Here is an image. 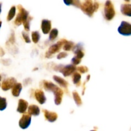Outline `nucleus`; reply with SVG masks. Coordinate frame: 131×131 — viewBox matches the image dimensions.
<instances>
[{"label": "nucleus", "mask_w": 131, "mask_h": 131, "mask_svg": "<svg viewBox=\"0 0 131 131\" xmlns=\"http://www.w3.org/2000/svg\"><path fill=\"white\" fill-rule=\"evenodd\" d=\"M43 83V88L47 91H51L54 95V103L55 104L58 106L61 103L62 101L63 95V91L58 87L57 86L55 85L52 83L50 81H44Z\"/></svg>", "instance_id": "nucleus-1"}, {"label": "nucleus", "mask_w": 131, "mask_h": 131, "mask_svg": "<svg viewBox=\"0 0 131 131\" xmlns=\"http://www.w3.org/2000/svg\"><path fill=\"white\" fill-rule=\"evenodd\" d=\"M99 6V5L96 1L93 2L91 0H88L81 3L80 8L89 17H92L93 13L97 11Z\"/></svg>", "instance_id": "nucleus-2"}, {"label": "nucleus", "mask_w": 131, "mask_h": 131, "mask_svg": "<svg viewBox=\"0 0 131 131\" xmlns=\"http://www.w3.org/2000/svg\"><path fill=\"white\" fill-rule=\"evenodd\" d=\"M54 70L61 72L64 77H67L75 72V71L76 70V67L75 65H71V64L67 65H60L56 66L54 68Z\"/></svg>", "instance_id": "nucleus-3"}, {"label": "nucleus", "mask_w": 131, "mask_h": 131, "mask_svg": "<svg viewBox=\"0 0 131 131\" xmlns=\"http://www.w3.org/2000/svg\"><path fill=\"white\" fill-rule=\"evenodd\" d=\"M67 41V40L66 39H61L56 43L52 45V46L49 48L47 52H46V57L47 58H51V56H52L53 54H55L56 52H58V51L61 49V46H63Z\"/></svg>", "instance_id": "nucleus-4"}, {"label": "nucleus", "mask_w": 131, "mask_h": 131, "mask_svg": "<svg viewBox=\"0 0 131 131\" xmlns=\"http://www.w3.org/2000/svg\"><path fill=\"white\" fill-rule=\"evenodd\" d=\"M18 9L19 12L15 20V24L17 26H20L23 22L25 21L28 19L29 17V13L21 5H18Z\"/></svg>", "instance_id": "nucleus-5"}, {"label": "nucleus", "mask_w": 131, "mask_h": 131, "mask_svg": "<svg viewBox=\"0 0 131 131\" xmlns=\"http://www.w3.org/2000/svg\"><path fill=\"white\" fill-rule=\"evenodd\" d=\"M115 15L114 6L111 1H107L104 6V16L107 20H111Z\"/></svg>", "instance_id": "nucleus-6"}, {"label": "nucleus", "mask_w": 131, "mask_h": 131, "mask_svg": "<svg viewBox=\"0 0 131 131\" xmlns=\"http://www.w3.org/2000/svg\"><path fill=\"white\" fill-rule=\"evenodd\" d=\"M120 34L124 36H130L131 35V24L125 21H122L118 28Z\"/></svg>", "instance_id": "nucleus-7"}, {"label": "nucleus", "mask_w": 131, "mask_h": 131, "mask_svg": "<svg viewBox=\"0 0 131 131\" xmlns=\"http://www.w3.org/2000/svg\"><path fill=\"white\" fill-rule=\"evenodd\" d=\"M31 122V117L28 114H25L22 116L19 122V127L22 129H26L30 125Z\"/></svg>", "instance_id": "nucleus-8"}, {"label": "nucleus", "mask_w": 131, "mask_h": 131, "mask_svg": "<svg viewBox=\"0 0 131 131\" xmlns=\"http://www.w3.org/2000/svg\"><path fill=\"white\" fill-rule=\"evenodd\" d=\"M16 82L17 81L15 78H8V79L3 81V82L2 83V85H1V88L4 91L8 90L11 89V88H12L14 87V86L17 83Z\"/></svg>", "instance_id": "nucleus-9"}, {"label": "nucleus", "mask_w": 131, "mask_h": 131, "mask_svg": "<svg viewBox=\"0 0 131 131\" xmlns=\"http://www.w3.org/2000/svg\"><path fill=\"white\" fill-rule=\"evenodd\" d=\"M35 97L40 104H43L46 102V97L45 96L44 92L41 90H36L35 92Z\"/></svg>", "instance_id": "nucleus-10"}, {"label": "nucleus", "mask_w": 131, "mask_h": 131, "mask_svg": "<svg viewBox=\"0 0 131 131\" xmlns=\"http://www.w3.org/2000/svg\"><path fill=\"white\" fill-rule=\"evenodd\" d=\"M42 32L43 34H48L51 31V20L47 19H43L42 21V25H41Z\"/></svg>", "instance_id": "nucleus-11"}, {"label": "nucleus", "mask_w": 131, "mask_h": 131, "mask_svg": "<svg viewBox=\"0 0 131 131\" xmlns=\"http://www.w3.org/2000/svg\"><path fill=\"white\" fill-rule=\"evenodd\" d=\"M45 118L49 122H54L58 118V115L55 112H51L47 110H43Z\"/></svg>", "instance_id": "nucleus-12"}, {"label": "nucleus", "mask_w": 131, "mask_h": 131, "mask_svg": "<svg viewBox=\"0 0 131 131\" xmlns=\"http://www.w3.org/2000/svg\"><path fill=\"white\" fill-rule=\"evenodd\" d=\"M73 52L75 54V57L78 58L81 60L84 56V52H83V46H82L81 43H78L76 46H74Z\"/></svg>", "instance_id": "nucleus-13"}, {"label": "nucleus", "mask_w": 131, "mask_h": 131, "mask_svg": "<svg viewBox=\"0 0 131 131\" xmlns=\"http://www.w3.org/2000/svg\"><path fill=\"white\" fill-rule=\"evenodd\" d=\"M28 107V103L24 99H20L18 102V107L17 111L20 113H24Z\"/></svg>", "instance_id": "nucleus-14"}, {"label": "nucleus", "mask_w": 131, "mask_h": 131, "mask_svg": "<svg viewBox=\"0 0 131 131\" xmlns=\"http://www.w3.org/2000/svg\"><path fill=\"white\" fill-rule=\"evenodd\" d=\"M121 12L127 16H131V5L130 4H123L120 7Z\"/></svg>", "instance_id": "nucleus-15"}, {"label": "nucleus", "mask_w": 131, "mask_h": 131, "mask_svg": "<svg viewBox=\"0 0 131 131\" xmlns=\"http://www.w3.org/2000/svg\"><path fill=\"white\" fill-rule=\"evenodd\" d=\"M40 114V109L36 105H30L28 107V115L33 116H38Z\"/></svg>", "instance_id": "nucleus-16"}, {"label": "nucleus", "mask_w": 131, "mask_h": 131, "mask_svg": "<svg viewBox=\"0 0 131 131\" xmlns=\"http://www.w3.org/2000/svg\"><path fill=\"white\" fill-rule=\"evenodd\" d=\"M23 89V86L20 83H16L12 88V93L14 97H19Z\"/></svg>", "instance_id": "nucleus-17"}, {"label": "nucleus", "mask_w": 131, "mask_h": 131, "mask_svg": "<svg viewBox=\"0 0 131 131\" xmlns=\"http://www.w3.org/2000/svg\"><path fill=\"white\" fill-rule=\"evenodd\" d=\"M53 79L57 83H58L61 86L63 87V88H67L68 86V83L63 78H60V77L57 76V75H54L53 76Z\"/></svg>", "instance_id": "nucleus-18"}, {"label": "nucleus", "mask_w": 131, "mask_h": 131, "mask_svg": "<svg viewBox=\"0 0 131 131\" xmlns=\"http://www.w3.org/2000/svg\"><path fill=\"white\" fill-rule=\"evenodd\" d=\"M73 97H74V100L75 101V104H77L78 106H81L82 104V101H81V99L80 96L78 94V92H73Z\"/></svg>", "instance_id": "nucleus-19"}, {"label": "nucleus", "mask_w": 131, "mask_h": 131, "mask_svg": "<svg viewBox=\"0 0 131 131\" xmlns=\"http://www.w3.org/2000/svg\"><path fill=\"white\" fill-rule=\"evenodd\" d=\"M58 35V30L56 28H54V29H52V30L50 31L49 39L51 41H53L54 40H55L57 38Z\"/></svg>", "instance_id": "nucleus-20"}, {"label": "nucleus", "mask_w": 131, "mask_h": 131, "mask_svg": "<svg viewBox=\"0 0 131 131\" xmlns=\"http://www.w3.org/2000/svg\"><path fill=\"white\" fill-rule=\"evenodd\" d=\"M81 74H79V73L78 72L74 73L72 78V80H73V83H74V84L79 86V83H80V81H81Z\"/></svg>", "instance_id": "nucleus-21"}, {"label": "nucleus", "mask_w": 131, "mask_h": 131, "mask_svg": "<svg viewBox=\"0 0 131 131\" xmlns=\"http://www.w3.org/2000/svg\"><path fill=\"white\" fill-rule=\"evenodd\" d=\"M15 12H16V8H15V6H12L10 11H9L8 14V16H7L8 21H10V20H11L14 17V16H15Z\"/></svg>", "instance_id": "nucleus-22"}, {"label": "nucleus", "mask_w": 131, "mask_h": 131, "mask_svg": "<svg viewBox=\"0 0 131 131\" xmlns=\"http://www.w3.org/2000/svg\"><path fill=\"white\" fill-rule=\"evenodd\" d=\"M31 37H32V40L35 43H38L39 41L40 38V35L39 32L35 31H33L31 33Z\"/></svg>", "instance_id": "nucleus-23"}, {"label": "nucleus", "mask_w": 131, "mask_h": 131, "mask_svg": "<svg viewBox=\"0 0 131 131\" xmlns=\"http://www.w3.org/2000/svg\"><path fill=\"white\" fill-rule=\"evenodd\" d=\"M32 19H33V17L29 16L28 17V19L23 23L24 27V29H25L26 31H29V29H30V26L29 25H30V22Z\"/></svg>", "instance_id": "nucleus-24"}, {"label": "nucleus", "mask_w": 131, "mask_h": 131, "mask_svg": "<svg viewBox=\"0 0 131 131\" xmlns=\"http://www.w3.org/2000/svg\"><path fill=\"white\" fill-rule=\"evenodd\" d=\"M63 46V49H64V51H70L74 46V42H71V41H67Z\"/></svg>", "instance_id": "nucleus-25"}, {"label": "nucleus", "mask_w": 131, "mask_h": 131, "mask_svg": "<svg viewBox=\"0 0 131 131\" xmlns=\"http://www.w3.org/2000/svg\"><path fill=\"white\" fill-rule=\"evenodd\" d=\"M7 102L6 99L4 97H0V111H3L6 108Z\"/></svg>", "instance_id": "nucleus-26"}, {"label": "nucleus", "mask_w": 131, "mask_h": 131, "mask_svg": "<svg viewBox=\"0 0 131 131\" xmlns=\"http://www.w3.org/2000/svg\"><path fill=\"white\" fill-rule=\"evenodd\" d=\"M76 70H78V71L80 72L81 73L83 74V73H85L88 72V69L87 67H84V66H81V67H79L78 68H77Z\"/></svg>", "instance_id": "nucleus-27"}, {"label": "nucleus", "mask_w": 131, "mask_h": 131, "mask_svg": "<svg viewBox=\"0 0 131 131\" xmlns=\"http://www.w3.org/2000/svg\"><path fill=\"white\" fill-rule=\"evenodd\" d=\"M22 35H23V38H24L25 42H26V43H30L31 40L30 39H29V35H28V33H26L25 31H23L22 32Z\"/></svg>", "instance_id": "nucleus-28"}, {"label": "nucleus", "mask_w": 131, "mask_h": 131, "mask_svg": "<svg viewBox=\"0 0 131 131\" xmlns=\"http://www.w3.org/2000/svg\"><path fill=\"white\" fill-rule=\"evenodd\" d=\"M81 59L78 58L77 57H74L72 59V63L74 65H79V63H81Z\"/></svg>", "instance_id": "nucleus-29"}, {"label": "nucleus", "mask_w": 131, "mask_h": 131, "mask_svg": "<svg viewBox=\"0 0 131 131\" xmlns=\"http://www.w3.org/2000/svg\"><path fill=\"white\" fill-rule=\"evenodd\" d=\"M68 56V54L66 52H61L60 54H58V55L57 56V58L58 60H61V59L64 58H66Z\"/></svg>", "instance_id": "nucleus-30"}, {"label": "nucleus", "mask_w": 131, "mask_h": 131, "mask_svg": "<svg viewBox=\"0 0 131 131\" xmlns=\"http://www.w3.org/2000/svg\"><path fill=\"white\" fill-rule=\"evenodd\" d=\"M81 3L79 1H72V5H74V6H76L78 8H80Z\"/></svg>", "instance_id": "nucleus-31"}, {"label": "nucleus", "mask_w": 131, "mask_h": 131, "mask_svg": "<svg viewBox=\"0 0 131 131\" xmlns=\"http://www.w3.org/2000/svg\"><path fill=\"white\" fill-rule=\"evenodd\" d=\"M90 78V75H88V76H87V81H89Z\"/></svg>", "instance_id": "nucleus-32"}, {"label": "nucleus", "mask_w": 131, "mask_h": 131, "mask_svg": "<svg viewBox=\"0 0 131 131\" xmlns=\"http://www.w3.org/2000/svg\"><path fill=\"white\" fill-rule=\"evenodd\" d=\"M1 5H2V4H1V3H0V14H1Z\"/></svg>", "instance_id": "nucleus-33"}, {"label": "nucleus", "mask_w": 131, "mask_h": 131, "mask_svg": "<svg viewBox=\"0 0 131 131\" xmlns=\"http://www.w3.org/2000/svg\"><path fill=\"white\" fill-rule=\"evenodd\" d=\"M1 25H2V22H1V21H0V28H1Z\"/></svg>", "instance_id": "nucleus-34"}, {"label": "nucleus", "mask_w": 131, "mask_h": 131, "mask_svg": "<svg viewBox=\"0 0 131 131\" xmlns=\"http://www.w3.org/2000/svg\"><path fill=\"white\" fill-rule=\"evenodd\" d=\"M1 80V75H0V81Z\"/></svg>", "instance_id": "nucleus-35"}, {"label": "nucleus", "mask_w": 131, "mask_h": 131, "mask_svg": "<svg viewBox=\"0 0 131 131\" xmlns=\"http://www.w3.org/2000/svg\"><path fill=\"white\" fill-rule=\"evenodd\" d=\"M91 131H97V130H91Z\"/></svg>", "instance_id": "nucleus-36"}, {"label": "nucleus", "mask_w": 131, "mask_h": 131, "mask_svg": "<svg viewBox=\"0 0 131 131\" xmlns=\"http://www.w3.org/2000/svg\"><path fill=\"white\" fill-rule=\"evenodd\" d=\"M0 86H1V84H0Z\"/></svg>", "instance_id": "nucleus-37"}]
</instances>
